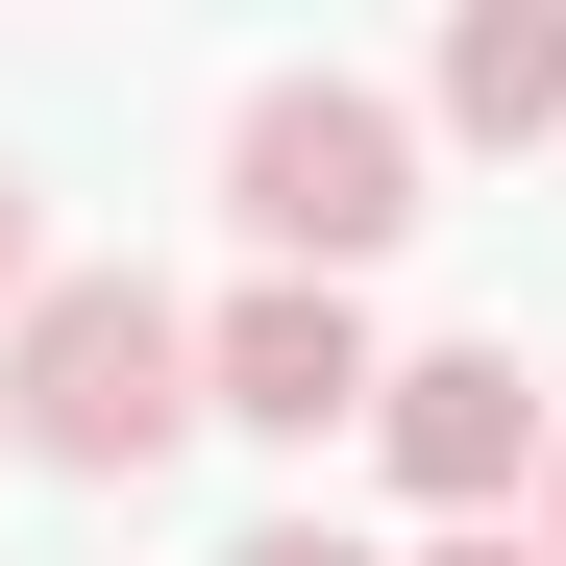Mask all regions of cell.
<instances>
[{
    "label": "cell",
    "mask_w": 566,
    "mask_h": 566,
    "mask_svg": "<svg viewBox=\"0 0 566 566\" xmlns=\"http://www.w3.org/2000/svg\"><path fill=\"white\" fill-rule=\"evenodd\" d=\"M0 443L74 468V493H148V468L198 443V296H148V271H74V247H50V296L0 321Z\"/></svg>",
    "instance_id": "6da1fadb"
},
{
    "label": "cell",
    "mask_w": 566,
    "mask_h": 566,
    "mask_svg": "<svg viewBox=\"0 0 566 566\" xmlns=\"http://www.w3.org/2000/svg\"><path fill=\"white\" fill-rule=\"evenodd\" d=\"M222 222H247V271H296V296H369V247L419 222V99H369V74H247Z\"/></svg>",
    "instance_id": "7a4b0ae2"
},
{
    "label": "cell",
    "mask_w": 566,
    "mask_h": 566,
    "mask_svg": "<svg viewBox=\"0 0 566 566\" xmlns=\"http://www.w3.org/2000/svg\"><path fill=\"white\" fill-rule=\"evenodd\" d=\"M542 443H566V419H542L517 345H395V369H369V468L419 493V542H443V517H517Z\"/></svg>",
    "instance_id": "3957f363"
},
{
    "label": "cell",
    "mask_w": 566,
    "mask_h": 566,
    "mask_svg": "<svg viewBox=\"0 0 566 566\" xmlns=\"http://www.w3.org/2000/svg\"><path fill=\"white\" fill-rule=\"evenodd\" d=\"M369 296H296V271H247V296H198V419L247 443H369Z\"/></svg>",
    "instance_id": "277c9868"
},
{
    "label": "cell",
    "mask_w": 566,
    "mask_h": 566,
    "mask_svg": "<svg viewBox=\"0 0 566 566\" xmlns=\"http://www.w3.org/2000/svg\"><path fill=\"white\" fill-rule=\"evenodd\" d=\"M419 124L542 148V124H566V0H468V25H443V74H419Z\"/></svg>",
    "instance_id": "5b68a950"
},
{
    "label": "cell",
    "mask_w": 566,
    "mask_h": 566,
    "mask_svg": "<svg viewBox=\"0 0 566 566\" xmlns=\"http://www.w3.org/2000/svg\"><path fill=\"white\" fill-rule=\"evenodd\" d=\"M50 296V198H25V148H0V321Z\"/></svg>",
    "instance_id": "8992f818"
},
{
    "label": "cell",
    "mask_w": 566,
    "mask_h": 566,
    "mask_svg": "<svg viewBox=\"0 0 566 566\" xmlns=\"http://www.w3.org/2000/svg\"><path fill=\"white\" fill-rule=\"evenodd\" d=\"M222 566H369V542H345V517H247Z\"/></svg>",
    "instance_id": "52a82bcc"
},
{
    "label": "cell",
    "mask_w": 566,
    "mask_h": 566,
    "mask_svg": "<svg viewBox=\"0 0 566 566\" xmlns=\"http://www.w3.org/2000/svg\"><path fill=\"white\" fill-rule=\"evenodd\" d=\"M419 566H542V542H517V517H443V542H419Z\"/></svg>",
    "instance_id": "ba28073f"
},
{
    "label": "cell",
    "mask_w": 566,
    "mask_h": 566,
    "mask_svg": "<svg viewBox=\"0 0 566 566\" xmlns=\"http://www.w3.org/2000/svg\"><path fill=\"white\" fill-rule=\"evenodd\" d=\"M517 542H542V566H566V443H542V493H517Z\"/></svg>",
    "instance_id": "9c48e42d"
}]
</instances>
